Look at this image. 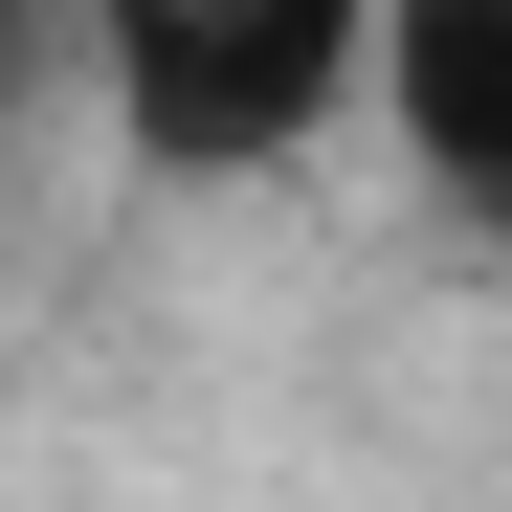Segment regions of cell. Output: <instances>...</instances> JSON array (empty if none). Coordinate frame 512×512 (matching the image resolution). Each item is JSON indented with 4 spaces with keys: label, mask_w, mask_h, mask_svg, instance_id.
<instances>
[{
    "label": "cell",
    "mask_w": 512,
    "mask_h": 512,
    "mask_svg": "<svg viewBox=\"0 0 512 512\" xmlns=\"http://www.w3.org/2000/svg\"><path fill=\"white\" fill-rule=\"evenodd\" d=\"M379 134L446 223L512 245V0H379Z\"/></svg>",
    "instance_id": "obj_2"
},
{
    "label": "cell",
    "mask_w": 512,
    "mask_h": 512,
    "mask_svg": "<svg viewBox=\"0 0 512 512\" xmlns=\"http://www.w3.org/2000/svg\"><path fill=\"white\" fill-rule=\"evenodd\" d=\"M379 90V0H90V112L134 179H290Z\"/></svg>",
    "instance_id": "obj_1"
},
{
    "label": "cell",
    "mask_w": 512,
    "mask_h": 512,
    "mask_svg": "<svg viewBox=\"0 0 512 512\" xmlns=\"http://www.w3.org/2000/svg\"><path fill=\"white\" fill-rule=\"evenodd\" d=\"M23 90H90V0H0V112Z\"/></svg>",
    "instance_id": "obj_3"
}]
</instances>
